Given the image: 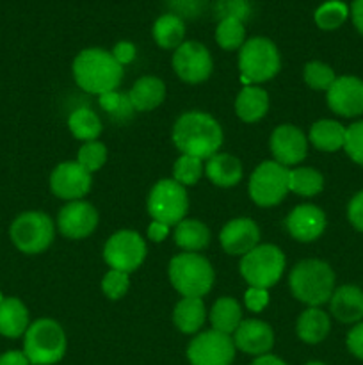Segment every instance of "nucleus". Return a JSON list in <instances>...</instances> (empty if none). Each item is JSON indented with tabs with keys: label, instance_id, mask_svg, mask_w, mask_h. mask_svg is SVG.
Masks as SVG:
<instances>
[{
	"label": "nucleus",
	"instance_id": "obj_21",
	"mask_svg": "<svg viewBox=\"0 0 363 365\" xmlns=\"http://www.w3.org/2000/svg\"><path fill=\"white\" fill-rule=\"evenodd\" d=\"M335 319L345 324H356L363 319V291L358 285H340L330 299Z\"/></svg>",
	"mask_w": 363,
	"mask_h": 365
},
{
	"label": "nucleus",
	"instance_id": "obj_41",
	"mask_svg": "<svg viewBox=\"0 0 363 365\" xmlns=\"http://www.w3.org/2000/svg\"><path fill=\"white\" fill-rule=\"evenodd\" d=\"M344 150L352 163L363 166V120L345 128Z\"/></svg>",
	"mask_w": 363,
	"mask_h": 365
},
{
	"label": "nucleus",
	"instance_id": "obj_53",
	"mask_svg": "<svg viewBox=\"0 0 363 365\" xmlns=\"http://www.w3.org/2000/svg\"><path fill=\"white\" fill-rule=\"evenodd\" d=\"M4 299H6V298H4V294H2V292H0V305H2V303H4Z\"/></svg>",
	"mask_w": 363,
	"mask_h": 365
},
{
	"label": "nucleus",
	"instance_id": "obj_50",
	"mask_svg": "<svg viewBox=\"0 0 363 365\" xmlns=\"http://www.w3.org/2000/svg\"><path fill=\"white\" fill-rule=\"evenodd\" d=\"M0 365H31L23 351H6L0 355Z\"/></svg>",
	"mask_w": 363,
	"mask_h": 365
},
{
	"label": "nucleus",
	"instance_id": "obj_19",
	"mask_svg": "<svg viewBox=\"0 0 363 365\" xmlns=\"http://www.w3.org/2000/svg\"><path fill=\"white\" fill-rule=\"evenodd\" d=\"M260 228L249 217H237V220L228 221L219 234L221 248L228 255H242L251 252L258 246Z\"/></svg>",
	"mask_w": 363,
	"mask_h": 365
},
{
	"label": "nucleus",
	"instance_id": "obj_23",
	"mask_svg": "<svg viewBox=\"0 0 363 365\" xmlns=\"http://www.w3.org/2000/svg\"><path fill=\"white\" fill-rule=\"evenodd\" d=\"M205 175L217 187H233L242 178V164L230 153H219L206 159Z\"/></svg>",
	"mask_w": 363,
	"mask_h": 365
},
{
	"label": "nucleus",
	"instance_id": "obj_49",
	"mask_svg": "<svg viewBox=\"0 0 363 365\" xmlns=\"http://www.w3.org/2000/svg\"><path fill=\"white\" fill-rule=\"evenodd\" d=\"M349 16L352 18L356 31L363 36V0H352L349 7Z\"/></svg>",
	"mask_w": 363,
	"mask_h": 365
},
{
	"label": "nucleus",
	"instance_id": "obj_32",
	"mask_svg": "<svg viewBox=\"0 0 363 365\" xmlns=\"http://www.w3.org/2000/svg\"><path fill=\"white\" fill-rule=\"evenodd\" d=\"M68 127L71 134L80 141H96L102 134V121L91 109H77L68 118Z\"/></svg>",
	"mask_w": 363,
	"mask_h": 365
},
{
	"label": "nucleus",
	"instance_id": "obj_12",
	"mask_svg": "<svg viewBox=\"0 0 363 365\" xmlns=\"http://www.w3.org/2000/svg\"><path fill=\"white\" fill-rule=\"evenodd\" d=\"M235 349L230 335L209 330L192 339L187 348V359L191 365H231Z\"/></svg>",
	"mask_w": 363,
	"mask_h": 365
},
{
	"label": "nucleus",
	"instance_id": "obj_26",
	"mask_svg": "<svg viewBox=\"0 0 363 365\" xmlns=\"http://www.w3.org/2000/svg\"><path fill=\"white\" fill-rule=\"evenodd\" d=\"M28 310L18 298H6L0 305V335L18 339L28 330Z\"/></svg>",
	"mask_w": 363,
	"mask_h": 365
},
{
	"label": "nucleus",
	"instance_id": "obj_28",
	"mask_svg": "<svg viewBox=\"0 0 363 365\" xmlns=\"http://www.w3.org/2000/svg\"><path fill=\"white\" fill-rule=\"evenodd\" d=\"M310 143L320 152H338L344 148L345 127L335 120H319L310 128Z\"/></svg>",
	"mask_w": 363,
	"mask_h": 365
},
{
	"label": "nucleus",
	"instance_id": "obj_3",
	"mask_svg": "<svg viewBox=\"0 0 363 365\" xmlns=\"http://www.w3.org/2000/svg\"><path fill=\"white\" fill-rule=\"evenodd\" d=\"M288 285L295 299L308 307H320L333 296L335 273L324 260L306 259L295 264Z\"/></svg>",
	"mask_w": 363,
	"mask_h": 365
},
{
	"label": "nucleus",
	"instance_id": "obj_29",
	"mask_svg": "<svg viewBox=\"0 0 363 365\" xmlns=\"http://www.w3.org/2000/svg\"><path fill=\"white\" fill-rule=\"evenodd\" d=\"M174 242L187 253H198L210 242V230L198 220H184L174 228Z\"/></svg>",
	"mask_w": 363,
	"mask_h": 365
},
{
	"label": "nucleus",
	"instance_id": "obj_39",
	"mask_svg": "<svg viewBox=\"0 0 363 365\" xmlns=\"http://www.w3.org/2000/svg\"><path fill=\"white\" fill-rule=\"evenodd\" d=\"M107 160V148L105 145H102L100 141H89L84 143L78 150L77 163L80 164L84 170H88L89 173H95L100 168L105 164Z\"/></svg>",
	"mask_w": 363,
	"mask_h": 365
},
{
	"label": "nucleus",
	"instance_id": "obj_40",
	"mask_svg": "<svg viewBox=\"0 0 363 365\" xmlns=\"http://www.w3.org/2000/svg\"><path fill=\"white\" fill-rule=\"evenodd\" d=\"M214 16L219 21L224 18H235L244 24L251 16V2L249 0H217L214 4Z\"/></svg>",
	"mask_w": 363,
	"mask_h": 365
},
{
	"label": "nucleus",
	"instance_id": "obj_2",
	"mask_svg": "<svg viewBox=\"0 0 363 365\" xmlns=\"http://www.w3.org/2000/svg\"><path fill=\"white\" fill-rule=\"evenodd\" d=\"M75 82L91 95L116 91L123 78V66L103 48H85L73 61Z\"/></svg>",
	"mask_w": 363,
	"mask_h": 365
},
{
	"label": "nucleus",
	"instance_id": "obj_15",
	"mask_svg": "<svg viewBox=\"0 0 363 365\" xmlns=\"http://www.w3.org/2000/svg\"><path fill=\"white\" fill-rule=\"evenodd\" d=\"M327 106L335 114L344 118H356L363 114V81L352 75L337 77L327 89Z\"/></svg>",
	"mask_w": 363,
	"mask_h": 365
},
{
	"label": "nucleus",
	"instance_id": "obj_18",
	"mask_svg": "<svg viewBox=\"0 0 363 365\" xmlns=\"http://www.w3.org/2000/svg\"><path fill=\"white\" fill-rule=\"evenodd\" d=\"M288 234L299 242L317 241L326 230V214L312 203L298 205L285 220Z\"/></svg>",
	"mask_w": 363,
	"mask_h": 365
},
{
	"label": "nucleus",
	"instance_id": "obj_11",
	"mask_svg": "<svg viewBox=\"0 0 363 365\" xmlns=\"http://www.w3.org/2000/svg\"><path fill=\"white\" fill-rule=\"evenodd\" d=\"M146 242L134 230H120L110 235L103 248V259L110 269L132 273L146 259Z\"/></svg>",
	"mask_w": 363,
	"mask_h": 365
},
{
	"label": "nucleus",
	"instance_id": "obj_31",
	"mask_svg": "<svg viewBox=\"0 0 363 365\" xmlns=\"http://www.w3.org/2000/svg\"><path fill=\"white\" fill-rule=\"evenodd\" d=\"M210 323H212V330L221 331V334L231 335L242 323V310L237 299L230 298H219L214 303L212 310H210Z\"/></svg>",
	"mask_w": 363,
	"mask_h": 365
},
{
	"label": "nucleus",
	"instance_id": "obj_51",
	"mask_svg": "<svg viewBox=\"0 0 363 365\" xmlns=\"http://www.w3.org/2000/svg\"><path fill=\"white\" fill-rule=\"evenodd\" d=\"M251 365H287V364L274 355H262V356H256Z\"/></svg>",
	"mask_w": 363,
	"mask_h": 365
},
{
	"label": "nucleus",
	"instance_id": "obj_17",
	"mask_svg": "<svg viewBox=\"0 0 363 365\" xmlns=\"http://www.w3.org/2000/svg\"><path fill=\"white\" fill-rule=\"evenodd\" d=\"M270 152L281 166H295L308 152V139L294 125H280L270 135Z\"/></svg>",
	"mask_w": 363,
	"mask_h": 365
},
{
	"label": "nucleus",
	"instance_id": "obj_8",
	"mask_svg": "<svg viewBox=\"0 0 363 365\" xmlns=\"http://www.w3.org/2000/svg\"><path fill=\"white\" fill-rule=\"evenodd\" d=\"M11 241L25 255H38L45 252L53 241L56 228L48 214L28 210L20 214L11 225Z\"/></svg>",
	"mask_w": 363,
	"mask_h": 365
},
{
	"label": "nucleus",
	"instance_id": "obj_43",
	"mask_svg": "<svg viewBox=\"0 0 363 365\" xmlns=\"http://www.w3.org/2000/svg\"><path fill=\"white\" fill-rule=\"evenodd\" d=\"M171 13L184 18H198L206 7V0H167Z\"/></svg>",
	"mask_w": 363,
	"mask_h": 365
},
{
	"label": "nucleus",
	"instance_id": "obj_14",
	"mask_svg": "<svg viewBox=\"0 0 363 365\" xmlns=\"http://www.w3.org/2000/svg\"><path fill=\"white\" fill-rule=\"evenodd\" d=\"M50 189L53 195L66 202L82 200L91 189V173L77 160L63 163L50 175Z\"/></svg>",
	"mask_w": 363,
	"mask_h": 365
},
{
	"label": "nucleus",
	"instance_id": "obj_10",
	"mask_svg": "<svg viewBox=\"0 0 363 365\" xmlns=\"http://www.w3.org/2000/svg\"><path fill=\"white\" fill-rule=\"evenodd\" d=\"M290 170L276 160H265L253 171L249 178V198L260 207H274L287 196Z\"/></svg>",
	"mask_w": 363,
	"mask_h": 365
},
{
	"label": "nucleus",
	"instance_id": "obj_52",
	"mask_svg": "<svg viewBox=\"0 0 363 365\" xmlns=\"http://www.w3.org/2000/svg\"><path fill=\"white\" fill-rule=\"evenodd\" d=\"M305 365H326V364H322V362H308V364H305Z\"/></svg>",
	"mask_w": 363,
	"mask_h": 365
},
{
	"label": "nucleus",
	"instance_id": "obj_36",
	"mask_svg": "<svg viewBox=\"0 0 363 365\" xmlns=\"http://www.w3.org/2000/svg\"><path fill=\"white\" fill-rule=\"evenodd\" d=\"M203 173H205L203 160L191 155H180L173 166V180H177L178 184H182L184 187L185 185L198 184V180L201 178Z\"/></svg>",
	"mask_w": 363,
	"mask_h": 365
},
{
	"label": "nucleus",
	"instance_id": "obj_35",
	"mask_svg": "<svg viewBox=\"0 0 363 365\" xmlns=\"http://www.w3.org/2000/svg\"><path fill=\"white\" fill-rule=\"evenodd\" d=\"M216 41L224 50H237L246 43V27L241 20L224 18L217 24Z\"/></svg>",
	"mask_w": 363,
	"mask_h": 365
},
{
	"label": "nucleus",
	"instance_id": "obj_38",
	"mask_svg": "<svg viewBox=\"0 0 363 365\" xmlns=\"http://www.w3.org/2000/svg\"><path fill=\"white\" fill-rule=\"evenodd\" d=\"M98 103L105 113L117 118V120H127V118H130L132 113H134V107H132L130 98H128V93L125 95V93H120L117 89L116 91H109L100 95Z\"/></svg>",
	"mask_w": 363,
	"mask_h": 365
},
{
	"label": "nucleus",
	"instance_id": "obj_44",
	"mask_svg": "<svg viewBox=\"0 0 363 365\" xmlns=\"http://www.w3.org/2000/svg\"><path fill=\"white\" fill-rule=\"evenodd\" d=\"M244 302L251 312H262L269 305V292H267V289L249 287L244 294Z\"/></svg>",
	"mask_w": 363,
	"mask_h": 365
},
{
	"label": "nucleus",
	"instance_id": "obj_33",
	"mask_svg": "<svg viewBox=\"0 0 363 365\" xmlns=\"http://www.w3.org/2000/svg\"><path fill=\"white\" fill-rule=\"evenodd\" d=\"M288 189L299 196H315L324 189V177L313 168H295L288 175Z\"/></svg>",
	"mask_w": 363,
	"mask_h": 365
},
{
	"label": "nucleus",
	"instance_id": "obj_47",
	"mask_svg": "<svg viewBox=\"0 0 363 365\" xmlns=\"http://www.w3.org/2000/svg\"><path fill=\"white\" fill-rule=\"evenodd\" d=\"M135 52H137V50H135L134 43L120 41L114 45L112 52L110 53H112V57L121 64V66H125V64L132 63V61L135 59Z\"/></svg>",
	"mask_w": 363,
	"mask_h": 365
},
{
	"label": "nucleus",
	"instance_id": "obj_46",
	"mask_svg": "<svg viewBox=\"0 0 363 365\" xmlns=\"http://www.w3.org/2000/svg\"><path fill=\"white\" fill-rule=\"evenodd\" d=\"M345 344H347V349L351 351L352 356L363 360V321L356 323L354 327L349 330Z\"/></svg>",
	"mask_w": 363,
	"mask_h": 365
},
{
	"label": "nucleus",
	"instance_id": "obj_7",
	"mask_svg": "<svg viewBox=\"0 0 363 365\" xmlns=\"http://www.w3.org/2000/svg\"><path fill=\"white\" fill-rule=\"evenodd\" d=\"M241 274L249 287L267 289L280 282L285 269V255L278 246L258 245L241 259Z\"/></svg>",
	"mask_w": 363,
	"mask_h": 365
},
{
	"label": "nucleus",
	"instance_id": "obj_22",
	"mask_svg": "<svg viewBox=\"0 0 363 365\" xmlns=\"http://www.w3.org/2000/svg\"><path fill=\"white\" fill-rule=\"evenodd\" d=\"M128 98H130L134 110L139 113H148L159 107L166 98V84L160 81L159 77H141L135 81L132 89L128 91Z\"/></svg>",
	"mask_w": 363,
	"mask_h": 365
},
{
	"label": "nucleus",
	"instance_id": "obj_25",
	"mask_svg": "<svg viewBox=\"0 0 363 365\" xmlns=\"http://www.w3.org/2000/svg\"><path fill=\"white\" fill-rule=\"evenodd\" d=\"M331 330V321L324 310L319 307H308L305 312L299 316L295 331L298 337L306 344H319L327 337Z\"/></svg>",
	"mask_w": 363,
	"mask_h": 365
},
{
	"label": "nucleus",
	"instance_id": "obj_13",
	"mask_svg": "<svg viewBox=\"0 0 363 365\" xmlns=\"http://www.w3.org/2000/svg\"><path fill=\"white\" fill-rule=\"evenodd\" d=\"M212 56L199 41H184L173 56V70L187 84L205 82L212 73Z\"/></svg>",
	"mask_w": 363,
	"mask_h": 365
},
{
	"label": "nucleus",
	"instance_id": "obj_20",
	"mask_svg": "<svg viewBox=\"0 0 363 365\" xmlns=\"http://www.w3.org/2000/svg\"><path fill=\"white\" fill-rule=\"evenodd\" d=\"M233 342L235 348L241 349L242 353H248V355H269L274 346L273 328L258 319L242 321L235 330Z\"/></svg>",
	"mask_w": 363,
	"mask_h": 365
},
{
	"label": "nucleus",
	"instance_id": "obj_1",
	"mask_svg": "<svg viewBox=\"0 0 363 365\" xmlns=\"http://www.w3.org/2000/svg\"><path fill=\"white\" fill-rule=\"evenodd\" d=\"M173 143L182 155L210 159L223 145V128L210 114L191 110L182 114L173 127Z\"/></svg>",
	"mask_w": 363,
	"mask_h": 365
},
{
	"label": "nucleus",
	"instance_id": "obj_37",
	"mask_svg": "<svg viewBox=\"0 0 363 365\" xmlns=\"http://www.w3.org/2000/svg\"><path fill=\"white\" fill-rule=\"evenodd\" d=\"M305 82L312 89L317 91H327L331 88L335 81H337V75H335L333 68L327 66L326 63H320V61H310L305 66Z\"/></svg>",
	"mask_w": 363,
	"mask_h": 365
},
{
	"label": "nucleus",
	"instance_id": "obj_27",
	"mask_svg": "<svg viewBox=\"0 0 363 365\" xmlns=\"http://www.w3.org/2000/svg\"><path fill=\"white\" fill-rule=\"evenodd\" d=\"M206 319V310L201 298H182L173 312L174 327L182 334L192 335L201 330Z\"/></svg>",
	"mask_w": 363,
	"mask_h": 365
},
{
	"label": "nucleus",
	"instance_id": "obj_16",
	"mask_svg": "<svg viewBox=\"0 0 363 365\" xmlns=\"http://www.w3.org/2000/svg\"><path fill=\"white\" fill-rule=\"evenodd\" d=\"M57 227L68 239H85L98 227V212L84 200L68 202L57 216Z\"/></svg>",
	"mask_w": 363,
	"mask_h": 365
},
{
	"label": "nucleus",
	"instance_id": "obj_5",
	"mask_svg": "<svg viewBox=\"0 0 363 365\" xmlns=\"http://www.w3.org/2000/svg\"><path fill=\"white\" fill-rule=\"evenodd\" d=\"M66 334L53 319H38L25 331L23 353L31 365H53L66 353Z\"/></svg>",
	"mask_w": 363,
	"mask_h": 365
},
{
	"label": "nucleus",
	"instance_id": "obj_34",
	"mask_svg": "<svg viewBox=\"0 0 363 365\" xmlns=\"http://www.w3.org/2000/svg\"><path fill=\"white\" fill-rule=\"evenodd\" d=\"M349 18V6L342 0H327L317 7L313 20L322 31H337Z\"/></svg>",
	"mask_w": 363,
	"mask_h": 365
},
{
	"label": "nucleus",
	"instance_id": "obj_4",
	"mask_svg": "<svg viewBox=\"0 0 363 365\" xmlns=\"http://www.w3.org/2000/svg\"><path fill=\"white\" fill-rule=\"evenodd\" d=\"M169 282L184 298H203L214 285V267L198 253H180L169 262Z\"/></svg>",
	"mask_w": 363,
	"mask_h": 365
},
{
	"label": "nucleus",
	"instance_id": "obj_6",
	"mask_svg": "<svg viewBox=\"0 0 363 365\" xmlns=\"http://www.w3.org/2000/svg\"><path fill=\"white\" fill-rule=\"evenodd\" d=\"M281 57L278 46L267 38H251L241 46L238 70L244 86L270 81L280 71Z\"/></svg>",
	"mask_w": 363,
	"mask_h": 365
},
{
	"label": "nucleus",
	"instance_id": "obj_42",
	"mask_svg": "<svg viewBox=\"0 0 363 365\" xmlns=\"http://www.w3.org/2000/svg\"><path fill=\"white\" fill-rule=\"evenodd\" d=\"M128 287H130V278H128V273H123V271L110 269L102 280L103 294L112 302L123 298L128 292Z\"/></svg>",
	"mask_w": 363,
	"mask_h": 365
},
{
	"label": "nucleus",
	"instance_id": "obj_9",
	"mask_svg": "<svg viewBox=\"0 0 363 365\" xmlns=\"http://www.w3.org/2000/svg\"><path fill=\"white\" fill-rule=\"evenodd\" d=\"M187 210L189 198L184 185L173 178H164L153 185L148 196V212L153 221L173 227L184 221Z\"/></svg>",
	"mask_w": 363,
	"mask_h": 365
},
{
	"label": "nucleus",
	"instance_id": "obj_30",
	"mask_svg": "<svg viewBox=\"0 0 363 365\" xmlns=\"http://www.w3.org/2000/svg\"><path fill=\"white\" fill-rule=\"evenodd\" d=\"M153 39L160 48L177 50L184 43L185 24L180 16L173 13H166L159 16L153 24Z\"/></svg>",
	"mask_w": 363,
	"mask_h": 365
},
{
	"label": "nucleus",
	"instance_id": "obj_48",
	"mask_svg": "<svg viewBox=\"0 0 363 365\" xmlns=\"http://www.w3.org/2000/svg\"><path fill=\"white\" fill-rule=\"evenodd\" d=\"M169 235V227L160 221H152L148 227V237L153 242H162Z\"/></svg>",
	"mask_w": 363,
	"mask_h": 365
},
{
	"label": "nucleus",
	"instance_id": "obj_45",
	"mask_svg": "<svg viewBox=\"0 0 363 365\" xmlns=\"http://www.w3.org/2000/svg\"><path fill=\"white\" fill-rule=\"evenodd\" d=\"M349 223L358 232H363V191L356 192L347 205Z\"/></svg>",
	"mask_w": 363,
	"mask_h": 365
},
{
	"label": "nucleus",
	"instance_id": "obj_24",
	"mask_svg": "<svg viewBox=\"0 0 363 365\" xmlns=\"http://www.w3.org/2000/svg\"><path fill=\"white\" fill-rule=\"evenodd\" d=\"M269 110V95L258 86H244L235 98V113L246 123L262 120Z\"/></svg>",
	"mask_w": 363,
	"mask_h": 365
}]
</instances>
